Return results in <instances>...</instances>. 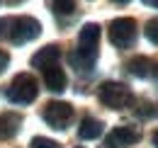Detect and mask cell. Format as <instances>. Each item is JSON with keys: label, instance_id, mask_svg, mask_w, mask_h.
I'll use <instances>...</instances> for the list:
<instances>
[{"label": "cell", "instance_id": "cell-15", "mask_svg": "<svg viewBox=\"0 0 158 148\" xmlns=\"http://www.w3.org/2000/svg\"><path fill=\"white\" fill-rule=\"evenodd\" d=\"M51 10H54V15H73L76 12V2H51L49 5Z\"/></svg>", "mask_w": 158, "mask_h": 148}, {"label": "cell", "instance_id": "cell-14", "mask_svg": "<svg viewBox=\"0 0 158 148\" xmlns=\"http://www.w3.org/2000/svg\"><path fill=\"white\" fill-rule=\"evenodd\" d=\"M136 114L141 117V119H156V117H158V105H156V102L143 100V102H141V107L136 109Z\"/></svg>", "mask_w": 158, "mask_h": 148}, {"label": "cell", "instance_id": "cell-9", "mask_svg": "<svg viewBox=\"0 0 158 148\" xmlns=\"http://www.w3.org/2000/svg\"><path fill=\"white\" fill-rule=\"evenodd\" d=\"M59 56H61V49L56 46V44H49V46L39 49L37 54L32 56V66H34V68H41V71H46V68L56 66Z\"/></svg>", "mask_w": 158, "mask_h": 148}, {"label": "cell", "instance_id": "cell-7", "mask_svg": "<svg viewBox=\"0 0 158 148\" xmlns=\"http://www.w3.org/2000/svg\"><path fill=\"white\" fill-rule=\"evenodd\" d=\"M127 71L136 78H156L158 80V61L146 58V56H136L127 63Z\"/></svg>", "mask_w": 158, "mask_h": 148}, {"label": "cell", "instance_id": "cell-17", "mask_svg": "<svg viewBox=\"0 0 158 148\" xmlns=\"http://www.w3.org/2000/svg\"><path fill=\"white\" fill-rule=\"evenodd\" d=\"M146 39L158 46V19H151V22L146 24Z\"/></svg>", "mask_w": 158, "mask_h": 148}, {"label": "cell", "instance_id": "cell-18", "mask_svg": "<svg viewBox=\"0 0 158 148\" xmlns=\"http://www.w3.org/2000/svg\"><path fill=\"white\" fill-rule=\"evenodd\" d=\"M7 63H10V56H7L5 51H2V49H0V73L7 68Z\"/></svg>", "mask_w": 158, "mask_h": 148}, {"label": "cell", "instance_id": "cell-6", "mask_svg": "<svg viewBox=\"0 0 158 148\" xmlns=\"http://www.w3.org/2000/svg\"><path fill=\"white\" fill-rule=\"evenodd\" d=\"M141 138V129L134 126V124H119L110 131V136L105 138L102 148H122V146H129V143H136Z\"/></svg>", "mask_w": 158, "mask_h": 148}, {"label": "cell", "instance_id": "cell-8", "mask_svg": "<svg viewBox=\"0 0 158 148\" xmlns=\"http://www.w3.org/2000/svg\"><path fill=\"white\" fill-rule=\"evenodd\" d=\"M68 61H71V66L76 68V71H93L95 68V61H98V49H76L73 54L68 56Z\"/></svg>", "mask_w": 158, "mask_h": 148}, {"label": "cell", "instance_id": "cell-11", "mask_svg": "<svg viewBox=\"0 0 158 148\" xmlns=\"http://www.w3.org/2000/svg\"><path fill=\"white\" fill-rule=\"evenodd\" d=\"M44 83H46V88H49L51 92H63L68 80H66L63 68H59V66H51V68H46V71H44Z\"/></svg>", "mask_w": 158, "mask_h": 148}, {"label": "cell", "instance_id": "cell-13", "mask_svg": "<svg viewBox=\"0 0 158 148\" xmlns=\"http://www.w3.org/2000/svg\"><path fill=\"white\" fill-rule=\"evenodd\" d=\"M98 41H100V27L95 22L83 24V29L78 34V46L80 49H98Z\"/></svg>", "mask_w": 158, "mask_h": 148}, {"label": "cell", "instance_id": "cell-19", "mask_svg": "<svg viewBox=\"0 0 158 148\" xmlns=\"http://www.w3.org/2000/svg\"><path fill=\"white\" fill-rule=\"evenodd\" d=\"M146 5H151V7H158V0H146Z\"/></svg>", "mask_w": 158, "mask_h": 148}, {"label": "cell", "instance_id": "cell-16", "mask_svg": "<svg viewBox=\"0 0 158 148\" xmlns=\"http://www.w3.org/2000/svg\"><path fill=\"white\" fill-rule=\"evenodd\" d=\"M29 148H61L56 141H51V138H44V136H34L32 138V143Z\"/></svg>", "mask_w": 158, "mask_h": 148}, {"label": "cell", "instance_id": "cell-2", "mask_svg": "<svg viewBox=\"0 0 158 148\" xmlns=\"http://www.w3.org/2000/svg\"><path fill=\"white\" fill-rule=\"evenodd\" d=\"M98 97H100V102L105 107H110V109H127L134 102L131 90L127 85H122V83H102Z\"/></svg>", "mask_w": 158, "mask_h": 148}, {"label": "cell", "instance_id": "cell-10", "mask_svg": "<svg viewBox=\"0 0 158 148\" xmlns=\"http://www.w3.org/2000/svg\"><path fill=\"white\" fill-rule=\"evenodd\" d=\"M102 131H105V124L100 119L88 114V117H83V121H80V126H78V136L83 141H93V138L102 136Z\"/></svg>", "mask_w": 158, "mask_h": 148}, {"label": "cell", "instance_id": "cell-3", "mask_svg": "<svg viewBox=\"0 0 158 148\" xmlns=\"http://www.w3.org/2000/svg\"><path fill=\"white\" fill-rule=\"evenodd\" d=\"M41 32V24L34 17H10V32H7V41L12 44H27L32 39H37Z\"/></svg>", "mask_w": 158, "mask_h": 148}, {"label": "cell", "instance_id": "cell-20", "mask_svg": "<svg viewBox=\"0 0 158 148\" xmlns=\"http://www.w3.org/2000/svg\"><path fill=\"white\" fill-rule=\"evenodd\" d=\"M153 146L158 148V129H156V134H153Z\"/></svg>", "mask_w": 158, "mask_h": 148}, {"label": "cell", "instance_id": "cell-12", "mask_svg": "<svg viewBox=\"0 0 158 148\" xmlns=\"http://www.w3.org/2000/svg\"><path fill=\"white\" fill-rule=\"evenodd\" d=\"M20 124H22L20 114H15V112H2V114H0V138L15 136L17 129H20Z\"/></svg>", "mask_w": 158, "mask_h": 148}, {"label": "cell", "instance_id": "cell-5", "mask_svg": "<svg viewBox=\"0 0 158 148\" xmlns=\"http://www.w3.org/2000/svg\"><path fill=\"white\" fill-rule=\"evenodd\" d=\"M41 117L51 129L63 131V129H68V124L73 119V107L68 102H49V105H44Z\"/></svg>", "mask_w": 158, "mask_h": 148}, {"label": "cell", "instance_id": "cell-1", "mask_svg": "<svg viewBox=\"0 0 158 148\" xmlns=\"http://www.w3.org/2000/svg\"><path fill=\"white\" fill-rule=\"evenodd\" d=\"M37 95H39V85L32 73H17L5 90V97L12 105H29L37 100Z\"/></svg>", "mask_w": 158, "mask_h": 148}, {"label": "cell", "instance_id": "cell-21", "mask_svg": "<svg viewBox=\"0 0 158 148\" xmlns=\"http://www.w3.org/2000/svg\"><path fill=\"white\" fill-rule=\"evenodd\" d=\"M78 148H83V146H78Z\"/></svg>", "mask_w": 158, "mask_h": 148}, {"label": "cell", "instance_id": "cell-4", "mask_svg": "<svg viewBox=\"0 0 158 148\" xmlns=\"http://www.w3.org/2000/svg\"><path fill=\"white\" fill-rule=\"evenodd\" d=\"M110 41L117 49H129L136 41V22L131 17H117L110 22Z\"/></svg>", "mask_w": 158, "mask_h": 148}]
</instances>
